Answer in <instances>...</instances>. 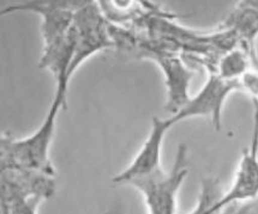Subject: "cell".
Returning <instances> with one entry per match:
<instances>
[{
  "label": "cell",
  "mask_w": 258,
  "mask_h": 214,
  "mask_svg": "<svg viewBox=\"0 0 258 214\" xmlns=\"http://www.w3.org/2000/svg\"><path fill=\"white\" fill-rule=\"evenodd\" d=\"M68 108V90L55 87L51 108L40 127L22 139L3 135L0 140V165L2 168H22L56 176L49 158L53 138L56 131L59 112Z\"/></svg>",
  "instance_id": "obj_1"
},
{
  "label": "cell",
  "mask_w": 258,
  "mask_h": 214,
  "mask_svg": "<svg viewBox=\"0 0 258 214\" xmlns=\"http://www.w3.org/2000/svg\"><path fill=\"white\" fill-rule=\"evenodd\" d=\"M187 175L188 151L186 145L180 144L169 171L162 169L147 177L136 179L130 185L143 195L149 214H175L179 190Z\"/></svg>",
  "instance_id": "obj_2"
},
{
  "label": "cell",
  "mask_w": 258,
  "mask_h": 214,
  "mask_svg": "<svg viewBox=\"0 0 258 214\" xmlns=\"http://www.w3.org/2000/svg\"><path fill=\"white\" fill-rule=\"evenodd\" d=\"M71 33L74 37L71 75L93 55L115 47L111 34V23L107 21L99 3L84 2L75 12Z\"/></svg>",
  "instance_id": "obj_3"
},
{
  "label": "cell",
  "mask_w": 258,
  "mask_h": 214,
  "mask_svg": "<svg viewBox=\"0 0 258 214\" xmlns=\"http://www.w3.org/2000/svg\"><path fill=\"white\" fill-rule=\"evenodd\" d=\"M137 45L135 49L146 58L152 59L162 71L167 90L165 110L171 115H175L191 99L190 86L195 72L174 50L149 42Z\"/></svg>",
  "instance_id": "obj_4"
},
{
  "label": "cell",
  "mask_w": 258,
  "mask_h": 214,
  "mask_svg": "<svg viewBox=\"0 0 258 214\" xmlns=\"http://www.w3.org/2000/svg\"><path fill=\"white\" fill-rule=\"evenodd\" d=\"M84 4L76 0H34L16 3L2 11V16L15 12H34L42 20L41 35L43 47L53 45L70 34L75 12Z\"/></svg>",
  "instance_id": "obj_5"
},
{
  "label": "cell",
  "mask_w": 258,
  "mask_h": 214,
  "mask_svg": "<svg viewBox=\"0 0 258 214\" xmlns=\"http://www.w3.org/2000/svg\"><path fill=\"white\" fill-rule=\"evenodd\" d=\"M253 102V124L251 141L243 151L229 190L213 207L212 214L234 203H246L258 196V102Z\"/></svg>",
  "instance_id": "obj_6"
},
{
  "label": "cell",
  "mask_w": 258,
  "mask_h": 214,
  "mask_svg": "<svg viewBox=\"0 0 258 214\" xmlns=\"http://www.w3.org/2000/svg\"><path fill=\"white\" fill-rule=\"evenodd\" d=\"M238 90H240V84L238 81H228L215 73H209L202 89L191 97L187 104L177 114L171 115V118L175 125L190 118H209L213 127L220 131L223 105L229 95Z\"/></svg>",
  "instance_id": "obj_7"
},
{
  "label": "cell",
  "mask_w": 258,
  "mask_h": 214,
  "mask_svg": "<svg viewBox=\"0 0 258 214\" xmlns=\"http://www.w3.org/2000/svg\"><path fill=\"white\" fill-rule=\"evenodd\" d=\"M174 126L175 124L171 116L166 119L154 116L149 134L142 147L138 151L130 165L113 177V183L131 184L136 179L147 177L162 170L161 156L163 140L169 130Z\"/></svg>",
  "instance_id": "obj_8"
},
{
  "label": "cell",
  "mask_w": 258,
  "mask_h": 214,
  "mask_svg": "<svg viewBox=\"0 0 258 214\" xmlns=\"http://www.w3.org/2000/svg\"><path fill=\"white\" fill-rule=\"evenodd\" d=\"M54 176L22 168H2V201L39 197L48 200L55 194Z\"/></svg>",
  "instance_id": "obj_9"
},
{
  "label": "cell",
  "mask_w": 258,
  "mask_h": 214,
  "mask_svg": "<svg viewBox=\"0 0 258 214\" xmlns=\"http://www.w3.org/2000/svg\"><path fill=\"white\" fill-rule=\"evenodd\" d=\"M251 68H258V62L250 52L240 45L220 56L210 73H215L225 80L239 83Z\"/></svg>",
  "instance_id": "obj_10"
},
{
  "label": "cell",
  "mask_w": 258,
  "mask_h": 214,
  "mask_svg": "<svg viewBox=\"0 0 258 214\" xmlns=\"http://www.w3.org/2000/svg\"><path fill=\"white\" fill-rule=\"evenodd\" d=\"M42 201L39 197L16 199L11 202L2 201L0 212L2 214H37V208Z\"/></svg>",
  "instance_id": "obj_11"
},
{
  "label": "cell",
  "mask_w": 258,
  "mask_h": 214,
  "mask_svg": "<svg viewBox=\"0 0 258 214\" xmlns=\"http://www.w3.org/2000/svg\"><path fill=\"white\" fill-rule=\"evenodd\" d=\"M240 90L252 97V100L258 102V68H251L246 74L241 78Z\"/></svg>",
  "instance_id": "obj_12"
},
{
  "label": "cell",
  "mask_w": 258,
  "mask_h": 214,
  "mask_svg": "<svg viewBox=\"0 0 258 214\" xmlns=\"http://www.w3.org/2000/svg\"><path fill=\"white\" fill-rule=\"evenodd\" d=\"M252 209V204L246 203H234L227 206L218 214H250Z\"/></svg>",
  "instance_id": "obj_13"
}]
</instances>
